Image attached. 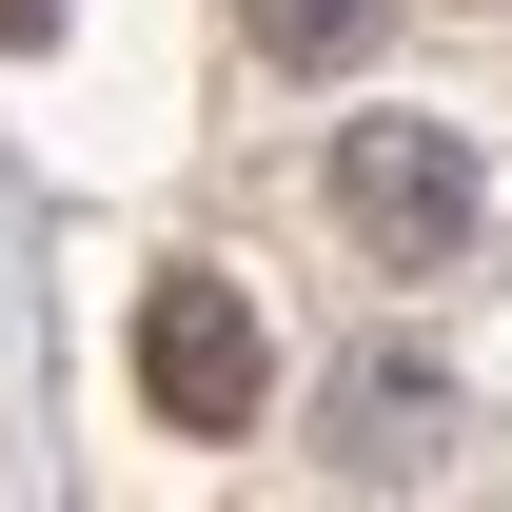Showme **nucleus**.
I'll use <instances>...</instances> for the list:
<instances>
[{"mask_svg":"<svg viewBox=\"0 0 512 512\" xmlns=\"http://www.w3.org/2000/svg\"><path fill=\"white\" fill-rule=\"evenodd\" d=\"M375 20H394V0H256V60L335 79V60H375Z\"/></svg>","mask_w":512,"mask_h":512,"instance_id":"nucleus-3","label":"nucleus"},{"mask_svg":"<svg viewBox=\"0 0 512 512\" xmlns=\"http://www.w3.org/2000/svg\"><path fill=\"white\" fill-rule=\"evenodd\" d=\"M335 217H355L394 276H434V256L473 237V158H453L434 119H355V138H335Z\"/></svg>","mask_w":512,"mask_h":512,"instance_id":"nucleus-2","label":"nucleus"},{"mask_svg":"<svg viewBox=\"0 0 512 512\" xmlns=\"http://www.w3.org/2000/svg\"><path fill=\"white\" fill-rule=\"evenodd\" d=\"M138 394H158V434H256L276 335H256L237 276H158V296H138Z\"/></svg>","mask_w":512,"mask_h":512,"instance_id":"nucleus-1","label":"nucleus"},{"mask_svg":"<svg viewBox=\"0 0 512 512\" xmlns=\"http://www.w3.org/2000/svg\"><path fill=\"white\" fill-rule=\"evenodd\" d=\"M20 40H60V0H0V60H20Z\"/></svg>","mask_w":512,"mask_h":512,"instance_id":"nucleus-4","label":"nucleus"}]
</instances>
